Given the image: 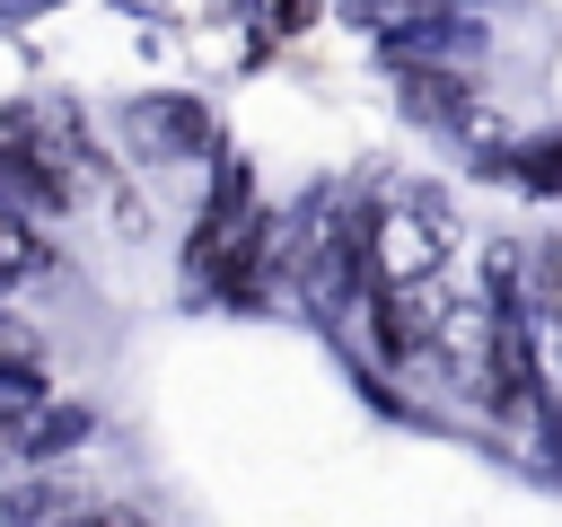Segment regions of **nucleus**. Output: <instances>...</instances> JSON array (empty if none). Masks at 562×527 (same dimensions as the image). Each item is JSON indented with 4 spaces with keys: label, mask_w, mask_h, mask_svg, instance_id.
<instances>
[{
    "label": "nucleus",
    "mask_w": 562,
    "mask_h": 527,
    "mask_svg": "<svg viewBox=\"0 0 562 527\" xmlns=\"http://www.w3.org/2000/svg\"><path fill=\"white\" fill-rule=\"evenodd\" d=\"M61 439H79V413H0V448L9 457H44Z\"/></svg>",
    "instance_id": "f257e3e1"
},
{
    "label": "nucleus",
    "mask_w": 562,
    "mask_h": 527,
    "mask_svg": "<svg viewBox=\"0 0 562 527\" xmlns=\"http://www.w3.org/2000/svg\"><path fill=\"white\" fill-rule=\"evenodd\" d=\"M35 264H44V237H35L26 220H9V211H0V281H26Z\"/></svg>",
    "instance_id": "f03ea898"
},
{
    "label": "nucleus",
    "mask_w": 562,
    "mask_h": 527,
    "mask_svg": "<svg viewBox=\"0 0 562 527\" xmlns=\"http://www.w3.org/2000/svg\"><path fill=\"white\" fill-rule=\"evenodd\" d=\"M536 307H544V316H562V237H553V246H536Z\"/></svg>",
    "instance_id": "7ed1b4c3"
},
{
    "label": "nucleus",
    "mask_w": 562,
    "mask_h": 527,
    "mask_svg": "<svg viewBox=\"0 0 562 527\" xmlns=\"http://www.w3.org/2000/svg\"><path fill=\"white\" fill-rule=\"evenodd\" d=\"M61 527H149L140 509H123V501H88V509H70Z\"/></svg>",
    "instance_id": "20e7f679"
}]
</instances>
